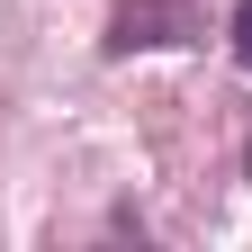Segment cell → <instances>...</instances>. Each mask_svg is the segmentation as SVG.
Wrapping results in <instances>:
<instances>
[{
  "instance_id": "obj_1",
  "label": "cell",
  "mask_w": 252,
  "mask_h": 252,
  "mask_svg": "<svg viewBox=\"0 0 252 252\" xmlns=\"http://www.w3.org/2000/svg\"><path fill=\"white\" fill-rule=\"evenodd\" d=\"M207 36V18H198V0H117L108 9V54H153V45H198Z\"/></svg>"
},
{
  "instance_id": "obj_2",
  "label": "cell",
  "mask_w": 252,
  "mask_h": 252,
  "mask_svg": "<svg viewBox=\"0 0 252 252\" xmlns=\"http://www.w3.org/2000/svg\"><path fill=\"white\" fill-rule=\"evenodd\" d=\"M225 36H234V63H243V72H252V0H243L234 18H225Z\"/></svg>"
},
{
  "instance_id": "obj_3",
  "label": "cell",
  "mask_w": 252,
  "mask_h": 252,
  "mask_svg": "<svg viewBox=\"0 0 252 252\" xmlns=\"http://www.w3.org/2000/svg\"><path fill=\"white\" fill-rule=\"evenodd\" d=\"M243 180H252V144H243Z\"/></svg>"
}]
</instances>
